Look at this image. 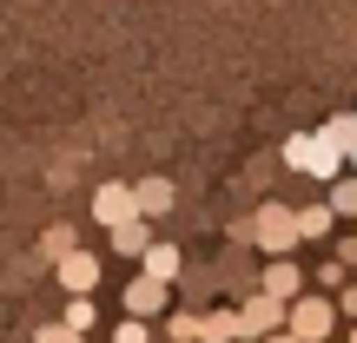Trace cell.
<instances>
[{"mask_svg":"<svg viewBox=\"0 0 357 343\" xmlns=\"http://www.w3.org/2000/svg\"><path fill=\"white\" fill-rule=\"evenodd\" d=\"M298 244H305V231H298V205L265 198V205L252 212V251H265V257H291Z\"/></svg>","mask_w":357,"mask_h":343,"instance_id":"cell-1","label":"cell"},{"mask_svg":"<svg viewBox=\"0 0 357 343\" xmlns=\"http://www.w3.org/2000/svg\"><path fill=\"white\" fill-rule=\"evenodd\" d=\"M284 166L305 172V178H324V185H337V178L351 172V159L337 152L324 132H291V139H284Z\"/></svg>","mask_w":357,"mask_h":343,"instance_id":"cell-2","label":"cell"},{"mask_svg":"<svg viewBox=\"0 0 357 343\" xmlns=\"http://www.w3.org/2000/svg\"><path fill=\"white\" fill-rule=\"evenodd\" d=\"M245 343H265V337H278V330H291V304H278V297H265V291H245Z\"/></svg>","mask_w":357,"mask_h":343,"instance_id":"cell-3","label":"cell"},{"mask_svg":"<svg viewBox=\"0 0 357 343\" xmlns=\"http://www.w3.org/2000/svg\"><path fill=\"white\" fill-rule=\"evenodd\" d=\"M337 317H344V310H337V304H331L324 291H305V297L291 304V337H305V343H324Z\"/></svg>","mask_w":357,"mask_h":343,"instance_id":"cell-4","label":"cell"},{"mask_svg":"<svg viewBox=\"0 0 357 343\" xmlns=\"http://www.w3.org/2000/svg\"><path fill=\"white\" fill-rule=\"evenodd\" d=\"M119 310H126V317H172V284L139 271V278L119 291Z\"/></svg>","mask_w":357,"mask_h":343,"instance_id":"cell-5","label":"cell"},{"mask_svg":"<svg viewBox=\"0 0 357 343\" xmlns=\"http://www.w3.org/2000/svg\"><path fill=\"white\" fill-rule=\"evenodd\" d=\"M93 218H100L106 231L132 225V218H139V191H132V185H119V178H106V185L93 191Z\"/></svg>","mask_w":357,"mask_h":343,"instance_id":"cell-6","label":"cell"},{"mask_svg":"<svg viewBox=\"0 0 357 343\" xmlns=\"http://www.w3.org/2000/svg\"><path fill=\"white\" fill-rule=\"evenodd\" d=\"M258 291L278 297V304H298V297L311 291V278H305V264H291V257H265V271H258Z\"/></svg>","mask_w":357,"mask_h":343,"instance_id":"cell-7","label":"cell"},{"mask_svg":"<svg viewBox=\"0 0 357 343\" xmlns=\"http://www.w3.org/2000/svg\"><path fill=\"white\" fill-rule=\"evenodd\" d=\"M53 278H60L66 297H93V291H100V278H106V264H100L93 251H73L66 264H53Z\"/></svg>","mask_w":357,"mask_h":343,"instance_id":"cell-8","label":"cell"},{"mask_svg":"<svg viewBox=\"0 0 357 343\" xmlns=\"http://www.w3.org/2000/svg\"><path fill=\"white\" fill-rule=\"evenodd\" d=\"M205 343H245V310L238 304L205 310Z\"/></svg>","mask_w":357,"mask_h":343,"instance_id":"cell-9","label":"cell"},{"mask_svg":"<svg viewBox=\"0 0 357 343\" xmlns=\"http://www.w3.org/2000/svg\"><path fill=\"white\" fill-rule=\"evenodd\" d=\"M153 244H159V238H153V218H132V225L113 231V251H119V257H146Z\"/></svg>","mask_w":357,"mask_h":343,"instance_id":"cell-10","label":"cell"},{"mask_svg":"<svg viewBox=\"0 0 357 343\" xmlns=\"http://www.w3.org/2000/svg\"><path fill=\"white\" fill-rule=\"evenodd\" d=\"M298 231H305V244L331 238V231H337V212H331V198H324V205H298Z\"/></svg>","mask_w":357,"mask_h":343,"instance_id":"cell-11","label":"cell"},{"mask_svg":"<svg viewBox=\"0 0 357 343\" xmlns=\"http://www.w3.org/2000/svg\"><path fill=\"white\" fill-rule=\"evenodd\" d=\"M139 218H166L172 212V178H139Z\"/></svg>","mask_w":357,"mask_h":343,"instance_id":"cell-12","label":"cell"},{"mask_svg":"<svg viewBox=\"0 0 357 343\" xmlns=\"http://www.w3.org/2000/svg\"><path fill=\"white\" fill-rule=\"evenodd\" d=\"M178 264H185V257H178V244H166V238H159L153 251L139 257V271H146V278H166V284L178 278Z\"/></svg>","mask_w":357,"mask_h":343,"instance_id":"cell-13","label":"cell"},{"mask_svg":"<svg viewBox=\"0 0 357 343\" xmlns=\"http://www.w3.org/2000/svg\"><path fill=\"white\" fill-rule=\"evenodd\" d=\"M318 132H324V139H331V145H337V152H344V159L357 152V113H331V119H324Z\"/></svg>","mask_w":357,"mask_h":343,"instance_id":"cell-14","label":"cell"},{"mask_svg":"<svg viewBox=\"0 0 357 343\" xmlns=\"http://www.w3.org/2000/svg\"><path fill=\"white\" fill-rule=\"evenodd\" d=\"M166 337L172 343H205V310H172V317H166Z\"/></svg>","mask_w":357,"mask_h":343,"instance_id":"cell-15","label":"cell"},{"mask_svg":"<svg viewBox=\"0 0 357 343\" xmlns=\"http://www.w3.org/2000/svg\"><path fill=\"white\" fill-rule=\"evenodd\" d=\"M79 251V238H73V225H53L47 238H40V257H47V264H66V257Z\"/></svg>","mask_w":357,"mask_h":343,"instance_id":"cell-16","label":"cell"},{"mask_svg":"<svg viewBox=\"0 0 357 343\" xmlns=\"http://www.w3.org/2000/svg\"><path fill=\"white\" fill-rule=\"evenodd\" d=\"M344 284H351V271L337 264V257H324V264H311V291H324V297H331V291H344Z\"/></svg>","mask_w":357,"mask_h":343,"instance_id":"cell-17","label":"cell"},{"mask_svg":"<svg viewBox=\"0 0 357 343\" xmlns=\"http://www.w3.org/2000/svg\"><path fill=\"white\" fill-rule=\"evenodd\" d=\"M60 324H66V330H79V337H86L93 324H100V310H93V297H66V317H60Z\"/></svg>","mask_w":357,"mask_h":343,"instance_id":"cell-18","label":"cell"},{"mask_svg":"<svg viewBox=\"0 0 357 343\" xmlns=\"http://www.w3.org/2000/svg\"><path fill=\"white\" fill-rule=\"evenodd\" d=\"M331 212H337V218H357V172H344V178L331 185Z\"/></svg>","mask_w":357,"mask_h":343,"instance_id":"cell-19","label":"cell"},{"mask_svg":"<svg viewBox=\"0 0 357 343\" xmlns=\"http://www.w3.org/2000/svg\"><path fill=\"white\" fill-rule=\"evenodd\" d=\"M113 343H153V324H146V317H119L113 324Z\"/></svg>","mask_w":357,"mask_h":343,"instance_id":"cell-20","label":"cell"},{"mask_svg":"<svg viewBox=\"0 0 357 343\" xmlns=\"http://www.w3.org/2000/svg\"><path fill=\"white\" fill-rule=\"evenodd\" d=\"M331 257H337L344 271H357V231H351V238H337V244H331Z\"/></svg>","mask_w":357,"mask_h":343,"instance_id":"cell-21","label":"cell"},{"mask_svg":"<svg viewBox=\"0 0 357 343\" xmlns=\"http://www.w3.org/2000/svg\"><path fill=\"white\" fill-rule=\"evenodd\" d=\"M33 343H86V337H79V330H66V324H47Z\"/></svg>","mask_w":357,"mask_h":343,"instance_id":"cell-22","label":"cell"},{"mask_svg":"<svg viewBox=\"0 0 357 343\" xmlns=\"http://www.w3.org/2000/svg\"><path fill=\"white\" fill-rule=\"evenodd\" d=\"M337 310H344V317L357 324V284H344V291H337Z\"/></svg>","mask_w":357,"mask_h":343,"instance_id":"cell-23","label":"cell"},{"mask_svg":"<svg viewBox=\"0 0 357 343\" xmlns=\"http://www.w3.org/2000/svg\"><path fill=\"white\" fill-rule=\"evenodd\" d=\"M265 343H305V337H291V330H278V337H265Z\"/></svg>","mask_w":357,"mask_h":343,"instance_id":"cell-24","label":"cell"},{"mask_svg":"<svg viewBox=\"0 0 357 343\" xmlns=\"http://www.w3.org/2000/svg\"><path fill=\"white\" fill-rule=\"evenodd\" d=\"M344 343H357V324H351V337H344Z\"/></svg>","mask_w":357,"mask_h":343,"instance_id":"cell-25","label":"cell"},{"mask_svg":"<svg viewBox=\"0 0 357 343\" xmlns=\"http://www.w3.org/2000/svg\"><path fill=\"white\" fill-rule=\"evenodd\" d=\"M351 172H357V152H351Z\"/></svg>","mask_w":357,"mask_h":343,"instance_id":"cell-26","label":"cell"}]
</instances>
